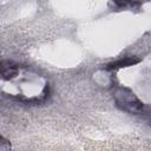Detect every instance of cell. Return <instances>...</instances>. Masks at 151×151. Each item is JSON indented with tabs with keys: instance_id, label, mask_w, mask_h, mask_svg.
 Masks as SVG:
<instances>
[{
	"instance_id": "cell-1",
	"label": "cell",
	"mask_w": 151,
	"mask_h": 151,
	"mask_svg": "<svg viewBox=\"0 0 151 151\" xmlns=\"http://www.w3.org/2000/svg\"><path fill=\"white\" fill-rule=\"evenodd\" d=\"M113 99L116 105L131 114H139L144 112V104L143 101L127 87H118L113 92Z\"/></svg>"
},
{
	"instance_id": "cell-2",
	"label": "cell",
	"mask_w": 151,
	"mask_h": 151,
	"mask_svg": "<svg viewBox=\"0 0 151 151\" xmlns=\"http://www.w3.org/2000/svg\"><path fill=\"white\" fill-rule=\"evenodd\" d=\"M20 73L19 65L9 61V60H2L1 61V77L4 80H13L15 79Z\"/></svg>"
},
{
	"instance_id": "cell-3",
	"label": "cell",
	"mask_w": 151,
	"mask_h": 151,
	"mask_svg": "<svg viewBox=\"0 0 151 151\" xmlns=\"http://www.w3.org/2000/svg\"><path fill=\"white\" fill-rule=\"evenodd\" d=\"M139 61H140V59L137 58V57H125V58H120V59H118L116 61H112V63L107 64L105 66V70H107V71H114V70H119V68L133 66V65L138 64Z\"/></svg>"
},
{
	"instance_id": "cell-4",
	"label": "cell",
	"mask_w": 151,
	"mask_h": 151,
	"mask_svg": "<svg viewBox=\"0 0 151 151\" xmlns=\"http://www.w3.org/2000/svg\"><path fill=\"white\" fill-rule=\"evenodd\" d=\"M112 1L119 8H123V9H132V8L140 7L144 2H146L149 0H112Z\"/></svg>"
},
{
	"instance_id": "cell-5",
	"label": "cell",
	"mask_w": 151,
	"mask_h": 151,
	"mask_svg": "<svg viewBox=\"0 0 151 151\" xmlns=\"http://www.w3.org/2000/svg\"><path fill=\"white\" fill-rule=\"evenodd\" d=\"M2 139V138H1ZM7 149H9V143H7L6 140H4L2 139V142H0V150H7Z\"/></svg>"
}]
</instances>
